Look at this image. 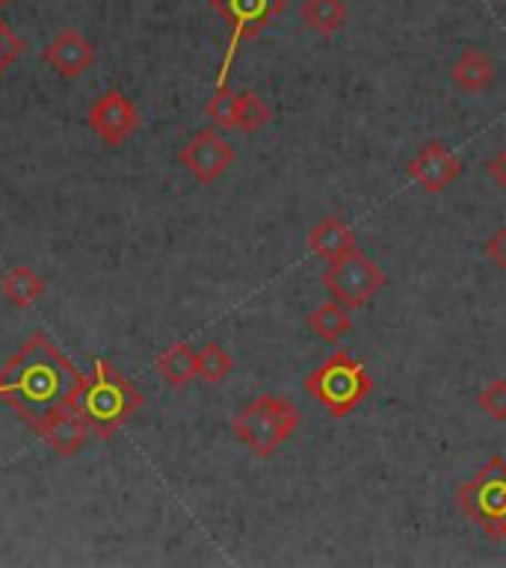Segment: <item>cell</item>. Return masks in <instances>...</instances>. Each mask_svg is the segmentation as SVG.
Returning a JSON list of instances; mask_svg holds the SVG:
<instances>
[{
    "instance_id": "cell-1",
    "label": "cell",
    "mask_w": 506,
    "mask_h": 568,
    "mask_svg": "<svg viewBox=\"0 0 506 568\" xmlns=\"http://www.w3.org/2000/svg\"><path fill=\"white\" fill-rule=\"evenodd\" d=\"M83 373L44 332H33L0 367V403H7L36 435L71 408Z\"/></svg>"
},
{
    "instance_id": "cell-2",
    "label": "cell",
    "mask_w": 506,
    "mask_h": 568,
    "mask_svg": "<svg viewBox=\"0 0 506 568\" xmlns=\"http://www.w3.org/2000/svg\"><path fill=\"white\" fill-rule=\"evenodd\" d=\"M140 406V390L107 358H95L92 373L83 376L78 394L71 399V408L87 420L92 438H113Z\"/></svg>"
},
{
    "instance_id": "cell-3",
    "label": "cell",
    "mask_w": 506,
    "mask_h": 568,
    "mask_svg": "<svg viewBox=\"0 0 506 568\" xmlns=\"http://www.w3.org/2000/svg\"><path fill=\"white\" fill-rule=\"evenodd\" d=\"M300 408L282 394H261L249 399L231 420V433L243 447L266 459L300 429Z\"/></svg>"
},
{
    "instance_id": "cell-4",
    "label": "cell",
    "mask_w": 506,
    "mask_h": 568,
    "mask_svg": "<svg viewBox=\"0 0 506 568\" xmlns=\"http://www.w3.org/2000/svg\"><path fill=\"white\" fill-rule=\"evenodd\" d=\"M305 390L332 417H346L353 415L355 408L364 403V397L371 394L373 379L358 358L346 353H335L328 355L317 371H311L305 376Z\"/></svg>"
},
{
    "instance_id": "cell-5",
    "label": "cell",
    "mask_w": 506,
    "mask_h": 568,
    "mask_svg": "<svg viewBox=\"0 0 506 568\" xmlns=\"http://www.w3.org/2000/svg\"><path fill=\"white\" fill-rule=\"evenodd\" d=\"M456 504L488 539L500 541V530L506 524V459H492L477 470V477L456 491Z\"/></svg>"
},
{
    "instance_id": "cell-6",
    "label": "cell",
    "mask_w": 506,
    "mask_h": 568,
    "mask_svg": "<svg viewBox=\"0 0 506 568\" xmlns=\"http://www.w3.org/2000/svg\"><path fill=\"white\" fill-rule=\"evenodd\" d=\"M284 7H287V0H211V9L231 30L225 60L220 65V74H216V89L229 87L231 65L237 60L240 44L264 33V27L275 16H282Z\"/></svg>"
},
{
    "instance_id": "cell-7",
    "label": "cell",
    "mask_w": 506,
    "mask_h": 568,
    "mask_svg": "<svg viewBox=\"0 0 506 568\" xmlns=\"http://www.w3.org/2000/svg\"><path fill=\"white\" fill-rule=\"evenodd\" d=\"M323 287L344 308L358 311L385 287V273H382L373 257L353 248L350 255L337 257V261L328 264V270L323 273Z\"/></svg>"
},
{
    "instance_id": "cell-8",
    "label": "cell",
    "mask_w": 506,
    "mask_h": 568,
    "mask_svg": "<svg viewBox=\"0 0 506 568\" xmlns=\"http://www.w3.org/2000/svg\"><path fill=\"white\" fill-rule=\"evenodd\" d=\"M237 158V151L225 136L213 131V128H204V131L193 133L186 145L178 151V163L190 172V175L199 181V184H213L220 181L225 172L231 169Z\"/></svg>"
},
{
    "instance_id": "cell-9",
    "label": "cell",
    "mask_w": 506,
    "mask_h": 568,
    "mask_svg": "<svg viewBox=\"0 0 506 568\" xmlns=\"http://www.w3.org/2000/svg\"><path fill=\"white\" fill-rule=\"evenodd\" d=\"M89 128L95 131V136L104 145L115 149L140 128V110L133 106V101L119 89H110L104 95L95 98V104L89 106Z\"/></svg>"
},
{
    "instance_id": "cell-10",
    "label": "cell",
    "mask_w": 506,
    "mask_h": 568,
    "mask_svg": "<svg viewBox=\"0 0 506 568\" xmlns=\"http://www.w3.org/2000/svg\"><path fill=\"white\" fill-rule=\"evenodd\" d=\"M408 181H415L424 193H444L462 175V160L444 142H426L408 163Z\"/></svg>"
},
{
    "instance_id": "cell-11",
    "label": "cell",
    "mask_w": 506,
    "mask_h": 568,
    "mask_svg": "<svg viewBox=\"0 0 506 568\" xmlns=\"http://www.w3.org/2000/svg\"><path fill=\"white\" fill-rule=\"evenodd\" d=\"M42 60L51 65L60 78L78 80L83 78L92 62H95V48L78 27H62L57 39L42 51Z\"/></svg>"
},
{
    "instance_id": "cell-12",
    "label": "cell",
    "mask_w": 506,
    "mask_h": 568,
    "mask_svg": "<svg viewBox=\"0 0 506 568\" xmlns=\"http://www.w3.org/2000/svg\"><path fill=\"white\" fill-rule=\"evenodd\" d=\"M39 438H42L57 456H78V453L87 447L89 438H92V433H89L87 420H83L74 408H65L62 415H57L51 424L44 426L42 433H39Z\"/></svg>"
},
{
    "instance_id": "cell-13",
    "label": "cell",
    "mask_w": 506,
    "mask_h": 568,
    "mask_svg": "<svg viewBox=\"0 0 506 568\" xmlns=\"http://www.w3.org/2000/svg\"><path fill=\"white\" fill-rule=\"evenodd\" d=\"M308 248L332 264V261L350 255L358 246H355V231L341 216H326L308 231Z\"/></svg>"
},
{
    "instance_id": "cell-14",
    "label": "cell",
    "mask_w": 506,
    "mask_h": 568,
    "mask_svg": "<svg viewBox=\"0 0 506 568\" xmlns=\"http://www.w3.org/2000/svg\"><path fill=\"white\" fill-rule=\"evenodd\" d=\"M497 78L495 60L479 48H465L459 60L453 62V83L462 92H486Z\"/></svg>"
},
{
    "instance_id": "cell-15",
    "label": "cell",
    "mask_w": 506,
    "mask_h": 568,
    "mask_svg": "<svg viewBox=\"0 0 506 568\" xmlns=\"http://www.w3.org/2000/svg\"><path fill=\"white\" fill-rule=\"evenodd\" d=\"M158 373L163 376L166 385L172 388H184L193 379H199V349H193L184 341H178L169 349L158 355V362H154Z\"/></svg>"
},
{
    "instance_id": "cell-16",
    "label": "cell",
    "mask_w": 506,
    "mask_h": 568,
    "mask_svg": "<svg viewBox=\"0 0 506 568\" xmlns=\"http://www.w3.org/2000/svg\"><path fill=\"white\" fill-rule=\"evenodd\" d=\"M0 291H3L9 305H16V308H30L39 296H44L48 282H44L36 270H30V266L18 264L0 278Z\"/></svg>"
},
{
    "instance_id": "cell-17",
    "label": "cell",
    "mask_w": 506,
    "mask_h": 568,
    "mask_svg": "<svg viewBox=\"0 0 506 568\" xmlns=\"http://www.w3.org/2000/svg\"><path fill=\"white\" fill-rule=\"evenodd\" d=\"M308 328L320 337V341H323V344L328 346L341 344V337L350 335V328H353L350 308H344V305L335 300L323 302V305H317V308L311 311Z\"/></svg>"
},
{
    "instance_id": "cell-18",
    "label": "cell",
    "mask_w": 506,
    "mask_h": 568,
    "mask_svg": "<svg viewBox=\"0 0 506 568\" xmlns=\"http://www.w3.org/2000/svg\"><path fill=\"white\" fill-rule=\"evenodd\" d=\"M300 18L311 33L332 36L344 27L346 7L344 0H305L300 9Z\"/></svg>"
},
{
    "instance_id": "cell-19",
    "label": "cell",
    "mask_w": 506,
    "mask_h": 568,
    "mask_svg": "<svg viewBox=\"0 0 506 568\" xmlns=\"http://www.w3.org/2000/svg\"><path fill=\"white\" fill-rule=\"evenodd\" d=\"M270 124V106L257 92H237V119H234V131L240 133H257L261 128Z\"/></svg>"
},
{
    "instance_id": "cell-20",
    "label": "cell",
    "mask_w": 506,
    "mask_h": 568,
    "mask_svg": "<svg viewBox=\"0 0 506 568\" xmlns=\"http://www.w3.org/2000/svg\"><path fill=\"white\" fill-rule=\"evenodd\" d=\"M234 371V358L229 349H222L220 344H204L199 349V379L208 385H220L222 379H229V373Z\"/></svg>"
},
{
    "instance_id": "cell-21",
    "label": "cell",
    "mask_w": 506,
    "mask_h": 568,
    "mask_svg": "<svg viewBox=\"0 0 506 568\" xmlns=\"http://www.w3.org/2000/svg\"><path fill=\"white\" fill-rule=\"evenodd\" d=\"M204 113H208V119H211L216 128L231 131V128H234V119H237V92H231L229 87L216 89L211 101H208V106H204Z\"/></svg>"
},
{
    "instance_id": "cell-22",
    "label": "cell",
    "mask_w": 506,
    "mask_h": 568,
    "mask_svg": "<svg viewBox=\"0 0 506 568\" xmlns=\"http://www.w3.org/2000/svg\"><path fill=\"white\" fill-rule=\"evenodd\" d=\"M477 406L483 408L492 420H506V379L488 382L486 388L479 390Z\"/></svg>"
},
{
    "instance_id": "cell-23",
    "label": "cell",
    "mask_w": 506,
    "mask_h": 568,
    "mask_svg": "<svg viewBox=\"0 0 506 568\" xmlns=\"http://www.w3.org/2000/svg\"><path fill=\"white\" fill-rule=\"evenodd\" d=\"M21 51H24V42L12 33V27L0 18V74H7V71L12 69V62L21 57Z\"/></svg>"
},
{
    "instance_id": "cell-24",
    "label": "cell",
    "mask_w": 506,
    "mask_h": 568,
    "mask_svg": "<svg viewBox=\"0 0 506 568\" xmlns=\"http://www.w3.org/2000/svg\"><path fill=\"white\" fill-rule=\"evenodd\" d=\"M483 252H486L488 261H492V264H495L500 273H506V222L495 231V234H492V237L486 240Z\"/></svg>"
},
{
    "instance_id": "cell-25",
    "label": "cell",
    "mask_w": 506,
    "mask_h": 568,
    "mask_svg": "<svg viewBox=\"0 0 506 568\" xmlns=\"http://www.w3.org/2000/svg\"><path fill=\"white\" fill-rule=\"evenodd\" d=\"M486 172H488V178H492V181L500 186V190H506V149H500L495 158L488 160Z\"/></svg>"
},
{
    "instance_id": "cell-26",
    "label": "cell",
    "mask_w": 506,
    "mask_h": 568,
    "mask_svg": "<svg viewBox=\"0 0 506 568\" xmlns=\"http://www.w3.org/2000/svg\"><path fill=\"white\" fill-rule=\"evenodd\" d=\"M9 3H12V0H0V9H3V7H9Z\"/></svg>"
},
{
    "instance_id": "cell-27",
    "label": "cell",
    "mask_w": 506,
    "mask_h": 568,
    "mask_svg": "<svg viewBox=\"0 0 506 568\" xmlns=\"http://www.w3.org/2000/svg\"><path fill=\"white\" fill-rule=\"evenodd\" d=\"M500 541H506V524H504V530H500Z\"/></svg>"
}]
</instances>
